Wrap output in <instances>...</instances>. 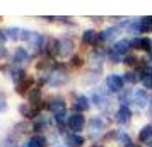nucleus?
<instances>
[{
  "instance_id": "nucleus-1",
  "label": "nucleus",
  "mask_w": 152,
  "mask_h": 147,
  "mask_svg": "<svg viewBox=\"0 0 152 147\" xmlns=\"http://www.w3.org/2000/svg\"><path fill=\"white\" fill-rule=\"evenodd\" d=\"M91 103L96 105V108L101 110V111H111V106H113V101H111L110 92H108L106 87H96V89H92Z\"/></svg>"
},
{
  "instance_id": "nucleus-2",
  "label": "nucleus",
  "mask_w": 152,
  "mask_h": 147,
  "mask_svg": "<svg viewBox=\"0 0 152 147\" xmlns=\"http://www.w3.org/2000/svg\"><path fill=\"white\" fill-rule=\"evenodd\" d=\"M125 79L123 74H116V72H110L106 77H104V87L108 89L110 94H120V92L125 89Z\"/></svg>"
},
{
  "instance_id": "nucleus-3",
  "label": "nucleus",
  "mask_w": 152,
  "mask_h": 147,
  "mask_svg": "<svg viewBox=\"0 0 152 147\" xmlns=\"http://www.w3.org/2000/svg\"><path fill=\"white\" fill-rule=\"evenodd\" d=\"M69 79L70 77H69V74L65 72V67H63V65H56L55 70H53L51 74H48L43 82H46V84L51 86V87H62V86H65L69 82Z\"/></svg>"
},
{
  "instance_id": "nucleus-4",
  "label": "nucleus",
  "mask_w": 152,
  "mask_h": 147,
  "mask_svg": "<svg viewBox=\"0 0 152 147\" xmlns=\"http://www.w3.org/2000/svg\"><path fill=\"white\" fill-rule=\"evenodd\" d=\"M21 38L28 43L33 50H36V51H41V50L45 48V45H46V41H45V36H43L41 33H36V31L22 29V36H21Z\"/></svg>"
},
{
  "instance_id": "nucleus-5",
  "label": "nucleus",
  "mask_w": 152,
  "mask_h": 147,
  "mask_svg": "<svg viewBox=\"0 0 152 147\" xmlns=\"http://www.w3.org/2000/svg\"><path fill=\"white\" fill-rule=\"evenodd\" d=\"M87 128H89L91 137L94 139H99V137H104L106 133V120L101 116V115H94L91 116V120L87 121Z\"/></svg>"
},
{
  "instance_id": "nucleus-6",
  "label": "nucleus",
  "mask_w": 152,
  "mask_h": 147,
  "mask_svg": "<svg viewBox=\"0 0 152 147\" xmlns=\"http://www.w3.org/2000/svg\"><path fill=\"white\" fill-rule=\"evenodd\" d=\"M120 34H121V28L120 26H108L103 31H99V41H101V45H108L110 43L113 46L120 39Z\"/></svg>"
},
{
  "instance_id": "nucleus-7",
  "label": "nucleus",
  "mask_w": 152,
  "mask_h": 147,
  "mask_svg": "<svg viewBox=\"0 0 152 147\" xmlns=\"http://www.w3.org/2000/svg\"><path fill=\"white\" fill-rule=\"evenodd\" d=\"M87 127V120L82 113H72L69 115L67 120V128L70 130V133H80Z\"/></svg>"
},
{
  "instance_id": "nucleus-8",
  "label": "nucleus",
  "mask_w": 152,
  "mask_h": 147,
  "mask_svg": "<svg viewBox=\"0 0 152 147\" xmlns=\"http://www.w3.org/2000/svg\"><path fill=\"white\" fill-rule=\"evenodd\" d=\"M151 92L144 89V87H137L133 89V98H132V103L137 106V110H147L149 108V103H151Z\"/></svg>"
},
{
  "instance_id": "nucleus-9",
  "label": "nucleus",
  "mask_w": 152,
  "mask_h": 147,
  "mask_svg": "<svg viewBox=\"0 0 152 147\" xmlns=\"http://www.w3.org/2000/svg\"><path fill=\"white\" fill-rule=\"evenodd\" d=\"M132 45H133V51L135 53L152 55V39L149 36H133L132 38Z\"/></svg>"
},
{
  "instance_id": "nucleus-10",
  "label": "nucleus",
  "mask_w": 152,
  "mask_h": 147,
  "mask_svg": "<svg viewBox=\"0 0 152 147\" xmlns=\"http://www.w3.org/2000/svg\"><path fill=\"white\" fill-rule=\"evenodd\" d=\"M108 62V56H106V51H103L101 48H94L89 55V65L92 70L96 72H101L104 67V63Z\"/></svg>"
},
{
  "instance_id": "nucleus-11",
  "label": "nucleus",
  "mask_w": 152,
  "mask_h": 147,
  "mask_svg": "<svg viewBox=\"0 0 152 147\" xmlns=\"http://www.w3.org/2000/svg\"><path fill=\"white\" fill-rule=\"evenodd\" d=\"M113 116H115V121L120 127H126L132 123L133 113H132L130 106H118L116 110H115V113H113Z\"/></svg>"
},
{
  "instance_id": "nucleus-12",
  "label": "nucleus",
  "mask_w": 152,
  "mask_h": 147,
  "mask_svg": "<svg viewBox=\"0 0 152 147\" xmlns=\"http://www.w3.org/2000/svg\"><path fill=\"white\" fill-rule=\"evenodd\" d=\"M45 108L51 111V115H58V113H65L67 111V103H65V99L62 96H55V98H50L46 101V105Z\"/></svg>"
},
{
  "instance_id": "nucleus-13",
  "label": "nucleus",
  "mask_w": 152,
  "mask_h": 147,
  "mask_svg": "<svg viewBox=\"0 0 152 147\" xmlns=\"http://www.w3.org/2000/svg\"><path fill=\"white\" fill-rule=\"evenodd\" d=\"M80 41L86 46H92V50L99 48V45H101V41H99V33H97L96 29H84L82 34H80Z\"/></svg>"
},
{
  "instance_id": "nucleus-14",
  "label": "nucleus",
  "mask_w": 152,
  "mask_h": 147,
  "mask_svg": "<svg viewBox=\"0 0 152 147\" xmlns=\"http://www.w3.org/2000/svg\"><path fill=\"white\" fill-rule=\"evenodd\" d=\"M75 51V41L70 36H63L60 38V56L62 58H72Z\"/></svg>"
},
{
  "instance_id": "nucleus-15",
  "label": "nucleus",
  "mask_w": 152,
  "mask_h": 147,
  "mask_svg": "<svg viewBox=\"0 0 152 147\" xmlns=\"http://www.w3.org/2000/svg\"><path fill=\"white\" fill-rule=\"evenodd\" d=\"M137 142L140 146H151L152 144V121L140 127L137 133Z\"/></svg>"
},
{
  "instance_id": "nucleus-16",
  "label": "nucleus",
  "mask_w": 152,
  "mask_h": 147,
  "mask_svg": "<svg viewBox=\"0 0 152 147\" xmlns=\"http://www.w3.org/2000/svg\"><path fill=\"white\" fill-rule=\"evenodd\" d=\"M113 48L116 50L118 53L121 56H126L128 53H132L133 51V45H132V38H126V36H123V38H120L115 45H113Z\"/></svg>"
},
{
  "instance_id": "nucleus-17",
  "label": "nucleus",
  "mask_w": 152,
  "mask_h": 147,
  "mask_svg": "<svg viewBox=\"0 0 152 147\" xmlns=\"http://www.w3.org/2000/svg\"><path fill=\"white\" fill-rule=\"evenodd\" d=\"M91 108V99L87 98V96H84V94H79V96H75V99H74V103H72V110L75 113H86L87 110Z\"/></svg>"
},
{
  "instance_id": "nucleus-18",
  "label": "nucleus",
  "mask_w": 152,
  "mask_h": 147,
  "mask_svg": "<svg viewBox=\"0 0 152 147\" xmlns=\"http://www.w3.org/2000/svg\"><path fill=\"white\" fill-rule=\"evenodd\" d=\"M45 53L50 58L60 56V38H50L46 45H45Z\"/></svg>"
},
{
  "instance_id": "nucleus-19",
  "label": "nucleus",
  "mask_w": 152,
  "mask_h": 147,
  "mask_svg": "<svg viewBox=\"0 0 152 147\" xmlns=\"http://www.w3.org/2000/svg\"><path fill=\"white\" fill-rule=\"evenodd\" d=\"M63 144L65 147H84L86 137H82L80 133H67L63 137Z\"/></svg>"
},
{
  "instance_id": "nucleus-20",
  "label": "nucleus",
  "mask_w": 152,
  "mask_h": 147,
  "mask_svg": "<svg viewBox=\"0 0 152 147\" xmlns=\"http://www.w3.org/2000/svg\"><path fill=\"white\" fill-rule=\"evenodd\" d=\"M29 58H31L29 51H28L26 48H22V46L15 48L14 56H12V60H14V65H17V67H21L22 63H28V62H29Z\"/></svg>"
},
{
  "instance_id": "nucleus-21",
  "label": "nucleus",
  "mask_w": 152,
  "mask_h": 147,
  "mask_svg": "<svg viewBox=\"0 0 152 147\" xmlns=\"http://www.w3.org/2000/svg\"><path fill=\"white\" fill-rule=\"evenodd\" d=\"M9 77L12 79L15 84H19V82H22V80L26 79V72H24V69H22V67L12 65V67L9 69Z\"/></svg>"
},
{
  "instance_id": "nucleus-22",
  "label": "nucleus",
  "mask_w": 152,
  "mask_h": 147,
  "mask_svg": "<svg viewBox=\"0 0 152 147\" xmlns=\"http://www.w3.org/2000/svg\"><path fill=\"white\" fill-rule=\"evenodd\" d=\"M115 144H118L120 147H133L135 146V142L132 140V137L126 132H123V130H118V135H116Z\"/></svg>"
},
{
  "instance_id": "nucleus-23",
  "label": "nucleus",
  "mask_w": 152,
  "mask_h": 147,
  "mask_svg": "<svg viewBox=\"0 0 152 147\" xmlns=\"http://www.w3.org/2000/svg\"><path fill=\"white\" fill-rule=\"evenodd\" d=\"M46 146H48V139H46L45 135H41V133L33 135V137L26 142V147H46Z\"/></svg>"
},
{
  "instance_id": "nucleus-24",
  "label": "nucleus",
  "mask_w": 152,
  "mask_h": 147,
  "mask_svg": "<svg viewBox=\"0 0 152 147\" xmlns=\"http://www.w3.org/2000/svg\"><path fill=\"white\" fill-rule=\"evenodd\" d=\"M106 56H108V62H110L111 65H120V63H123V58H125V56L120 55L113 46H110V48L106 50Z\"/></svg>"
},
{
  "instance_id": "nucleus-25",
  "label": "nucleus",
  "mask_w": 152,
  "mask_h": 147,
  "mask_svg": "<svg viewBox=\"0 0 152 147\" xmlns=\"http://www.w3.org/2000/svg\"><path fill=\"white\" fill-rule=\"evenodd\" d=\"M132 98H133V89L125 87L123 91L118 94V103H120V106H128L132 103Z\"/></svg>"
},
{
  "instance_id": "nucleus-26",
  "label": "nucleus",
  "mask_w": 152,
  "mask_h": 147,
  "mask_svg": "<svg viewBox=\"0 0 152 147\" xmlns=\"http://www.w3.org/2000/svg\"><path fill=\"white\" fill-rule=\"evenodd\" d=\"M19 113H21L24 118H36V116H39L38 115V110H34L29 103H24V105L19 106Z\"/></svg>"
},
{
  "instance_id": "nucleus-27",
  "label": "nucleus",
  "mask_w": 152,
  "mask_h": 147,
  "mask_svg": "<svg viewBox=\"0 0 152 147\" xmlns=\"http://www.w3.org/2000/svg\"><path fill=\"white\" fill-rule=\"evenodd\" d=\"M138 75H140V84L144 86V89L152 91V72H151V70L138 72Z\"/></svg>"
},
{
  "instance_id": "nucleus-28",
  "label": "nucleus",
  "mask_w": 152,
  "mask_h": 147,
  "mask_svg": "<svg viewBox=\"0 0 152 147\" xmlns=\"http://www.w3.org/2000/svg\"><path fill=\"white\" fill-rule=\"evenodd\" d=\"M28 103L31 106H36L38 103H41V89H39V87L34 86V87L28 92Z\"/></svg>"
},
{
  "instance_id": "nucleus-29",
  "label": "nucleus",
  "mask_w": 152,
  "mask_h": 147,
  "mask_svg": "<svg viewBox=\"0 0 152 147\" xmlns=\"http://www.w3.org/2000/svg\"><path fill=\"white\" fill-rule=\"evenodd\" d=\"M123 79H125V82H128V84L132 86H135L137 82H140V75H138V72L137 70H125L123 72Z\"/></svg>"
},
{
  "instance_id": "nucleus-30",
  "label": "nucleus",
  "mask_w": 152,
  "mask_h": 147,
  "mask_svg": "<svg viewBox=\"0 0 152 147\" xmlns=\"http://www.w3.org/2000/svg\"><path fill=\"white\" fill-rule=\"evenodd\" d=\"M152 33V17H140V34Z\"/></svg>"
},
{
  "instance_id": "nucleus-31",
  "label": "nucleus",
  "mask_w": 152,
  "mask_h": 147,
  "mask_svg": "<svg viewBox=\"0 0 152 147\" xmlns=\"http://www.w3.org/2000/svg\"><path fill=\"white\" fill-rule=\"evenodd\" d=\"M5 31V36H7V39H10V41H15V39H19L22 36V29L21 28H7V29H4Z\"/></svg>"
},
{
  "instance_id": "nucleus-32",
  "label": "nucleus",
  "mask_w": 152,
  "mask_h": 147,
  "mask_svg": "<svg viewBox=\"0 0 152 147\" xmlns=\"http://www.w3.org/2000/svg\"><path fill=\"white\" fill-rule=\"evenodd\" d=\"M48 125H50L48 116H45V115H39V116H38V120L34 121V125H33V130H36V132H41L43 128H46Z\"/></svg>"
},
{
  "instance_id": "nucleus-33",
  "label": "nucleus",
  "mask_w": 152,
  "mask_h": 147,
  "mask_svg": "<svg viewBox=\"0 0 152 147\" xmlns=\"http://www.w3.org/2000/svg\"><path fill=\"white\" fill-rule=\"evenodd\" d=\"M70 65H72V67H82L84 65V58L80 55H74L72 56V58H70Z\"/></svg>"
},
{
  "instance_id": "nucleus-34",
  "label": "nucleus",
  "mask_w": 152,
  "mask_h": 147,
  "mask_svg": "<svg viewBox=\"0 0 152 147\" xmlns=\"http://www.w3.org/2000/svg\"><path fill=\"white\" fill-rule=\"evenodd\" d=\"M7 111V103L4 99H0V113H5Z\"/></svg>"
},
{
  "instance_id": "nucleus-35",
  "label": "nucleus",
  "mask_w": 152,
  "mask_h": 147,
  "mask_svg": "<svg viewBox=\"0 0 152 147\" xmlns=\"http://www.w3.org/2000/svg\"><path fill=\"white\" fill-rule=\"evenodd\" d=\"M147 115L152 118V98H151V103H149V108H147Z\"/></svg>"
},
{
  "instance_id": "nucleus-36",
  "label": "nucleus",
  "mask_w": 152,
  "mask_h": 147,
  "mask_svg": "<svg viewBox=\"0 0 152 147\" xmlns=\"http://www.w3.org/2000/svg\"><path fill=\"white\" fill-rule=\"evenodd\" d=\"M5 55H7V50L4 48V46H0V58H4Z\"/></svg>"
},
{
  "instance_id": "nucleus-37",
  "label": "nucleus",
  "mask_w": 152,
  "mask_h": 147,
  "mask_svg": "<svg viewBox=\"0 0 152 147\" xmlns=\"http://www.w3.org/2000/svg\"><path fill=\"white\" fill-rule=\"evenodd\" d=\"M92 147H104V146H101V144H94Z\"/></svg>"
},
{
  "instance_id": "nucleus-38",
  "label": "nucleus",
  "mask_w": 152,
  "mask_h": 147,
  "mask_svg": "<svg viewBox=\"0 0 152 147\" xmlns=\"http://www.w3.org/2000/svg\"><path fill=\"white\" fill-rule=\"evenodd\" d=\"M149 147H152V144H151V146H149Z\"/></svg>"
}]
</instances>
